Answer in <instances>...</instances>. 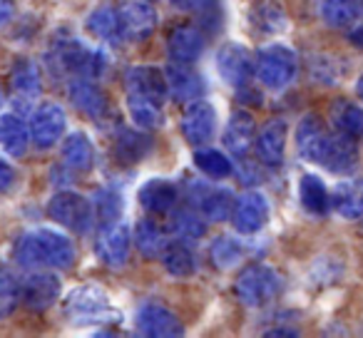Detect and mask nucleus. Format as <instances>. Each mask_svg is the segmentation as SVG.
Masks as SVG:
<instances>
[{
  "instance_id": "1",
  "label": "nucleus",
  "mask_w": 363,
  "mask_h": 338,
  "mask_svg": "<svg viewBox=\"0 0 363 338\" xmlns=\"http://www.w3.org/2000/svg\"><path fill=\"white\" fill-rule=\"evenodd\" d=\"M16 261L26 269H70L75 264V247L55 229H30L18 239Z\"/></svg>"
},
{
  "instance_id": "2",
  "label": "nucleus",
  "mask_w": 363,
  "mask_h": 338,
  "mask_svg": "<svg viewBox=\"0 0 363 338\" xmlns=\"http://www.w3.org/2000/svg\"><path fill=\"white\" fill-rule=\"evenodd\" d=\"M281 276L274 271L272 266L264 264H254L239 271L237 281H234V296L249 308H262L272 303L274 298L281 293Z\"/></svg>"
},
{
  "instance_id": "3",
  "label": "nucleus",
  "mask_w": 363,
  "mask_h": 338,
  "mask_svg": "<svg viewBox=\"0 0 363 338\" xmlns=\"http://www.w3.org/2000/svg\"><path fill=\"white\" fill-rule=\"evenodd\" d=\"M254 70L264 87L269 90H284L286 85H291V80L296 77L298 60L296 52L284 43H274L259 50L257 60H254Z\"/></svg>"
},
{
  "instance_id": "4",
  "label": "nucleus",
  "mask_w": 363,
  "mask_h": 338,
  "mask_svg": "<svg viewBox=\"0 0 363 338\" xmlns=\"http://www.w3.org/2000/svg\"><path fill=\"white\" fill-rule=\"evenodd\" d=\"M65 311L70 321L75 323H115L120 321V313L115 311L110 296L100 286H80L67 296Z\"/></svg>"
},
{
  "instance_id": "5",
  "label": "nucleus",
  "mask_w": 363,
  "mask_h": 338,
  "mask_svg": "<svg viewBox=\"0 0 363 338\" xmlns=\"http://www.w3.org/2000/svg\"><path fill=\"white\" fill-rule=\"evenodd\" d=\"M48 217L70 232L85 234L92 227V207L77 192H57L48 202Z\"/></svg>"
},
{
  "instance_id": "6",
  "label": "nucleus",
  "mask_w": 363,
  "mask_h": 338,
  "mask_svg": "<svg viewBox=\"0 0 363 338\" xmlns=\"http://www.w3.org/2000/svg\"><path fill=\"white\" fill-rule=\"evenodd\" d=\"M55 55L62 70L72 72L75 77H100L107 65L105 55L100 50H92V47L82 45L77 40L57 43Z\"/></svg>"
},
{
  "instance_id": "7",
  "label": "nucleus",
  "mask_w": 363,
  "mask_h": 338,
  "mask_svg": "<svg viewBox=\"0 0 363 338\" xmlns=\"http://www.w3.org/2000/svg\"><path fill=\"white\" fill-rule=\"evenodd\" d=\"M30 140L38 150H50V147L57 145L62 135H65V127H67V120H65V112H62L60 105L55 102H43L38 105V110L33 112L30 122Z\"/></svg>"
},
{
  "instance_id": "8",
  "label": "nucleus",
  "mask_w": 363,
  "mask_h": 338,
  "mask_svg": "<svg viewBox=\"0 0 363 338\" xmlns=\"http://www.w3.org/2000/svg\"><path fill=\"white\" fill-rule=\"evenodd\" d=\"M130 247H132V237H130V227L122 222H112L100 227L95 242V254L105 266L110 269H120L127 264L130 259Z\"/></svg>"
},
{
  "instance_id": "9",
  "label": "nucleus",
  "mask_w": 363,
  "mask_h": 338,
  "mask_svg": "<svg viewBox=\"0 0 363 338\" xmlns=\"http://www.w3.org/2000/svg\"><path fill=\"white\" fill-rule=\"evenodd\" d=\"M217 132V110L212 102L194 100L182 117V135L192 147H204Z\"/></svg>"
},
{
  "instance_id": "10",
  "label": "nucleus",
  "mask_w": 363,
  "mask_h": 338,
  "mask_svg": "<svg viewBox=\"0 0 363 338\" xmlns=\"http://www.w3.org/2000/svg\"><path fill=\"white\" fill-rule=\"evenodd\" d=\"M217 67H219V72H222V77L234 87V90L247 87L249 80H252V75H257L252 52H249L244 45H239V43H229V45H224L222 50H219Z\"/></svg>"
},
{
  "instance_id": "11",
  "label": "nucleus",
  "mask_w": 363,
  "mask_h": 338,
  "mask_svg": "<svg viewBox=\"0 0 363 338\" xmlns=\"http://www.w3.org/2000/svg\"><path fill=\"white\" fill-rule=\"evenodd\" d=\"M234 229L239 234H257L269 222V199L262 192H247L234 202Z\"/></svg>"
},
{
  "instance_id": "12",
  "label": "nucleus",
  "mask_w": 363,
  "mask_h": 338,
  "mask_svg": "<svg viewBox=\"0 0 363 338\" xmlns=\"http://www.w3.org/2000/svg\"><path fill=\"white\" fill-rule=\"evenodd\" d=\"M135 326L142 336H152V338H172V336H182L184 328L182 321L164 306H157V303H145V306L137 311Z\"/></svg>"
},
{
  "instance_id": "13",
  "label": "nucleus",
  "mask_w": 363,
  "mask_h": 338,
  "mask_svg": "<svg viewBox=\"0 0 363 338\" xmlns=\"http://www.w3.org/2000/svg\"><path fill=\"white\" fill-rule=\"evenodd\" d=\"M318 164H323L328 172H351L353 167L358 164V150H356V140L343 132H328V140L323 145L321 159Z\"/></svg>"
},
{
  "instance_id": "14",
  "label": "nucleus",
  "mask_w": 363,
  "mask_h": 338,
  "mask_svg": "<svg viewBox=\"0 0 363 338\" xmlns=\"http://www.w3.org/2000/svg\"><path fill=\"white\" fill-rule=\"evenodd\" d=\"M167 87H169L172 97L179 102H194L207 92V82L197 70L187 67V62H172L164 70Z\"/></svg>"
},
{
  "instance_id": "15",
  "label": "nucleus",
  "mask_w": 363,
  "mask_h": 338,
  "mask_svg": "<svg viewBox=\"0 0 363 338\" xmlns=\"http://www.w3.org/2000/svg\"><path fill=\"white\" fill-rule=\"evenodd\" d=\"M60 286L62 283L55 274H33L23 281L21 298L33 311H45V308L55 306L57 296H60Z\"/></svg>"
},
{
  "instance_id": "16",
  "label": "nucleus",
  "mask_w": 363,
  "mask_h": 338,
  "mask_svg": "<svg viewBox=\"0 0 363 338\" xmlns=\"http://www.w3.org/2000/svg\"><path fill=\"white\" fill-rule=\"evenodd\" d=\"M207 40H204L202 30L194 26H177L174 30L167 35V52H169L172 62H197L202 57Z\"/></svg>"
},
{
  "instance_id": "17",
  "label": "nucleus",
  "mask_w": 363,
  "mask_h": 338,
  "mask_svg": "<svg viewBox=\"0 0 363 338\" xmlns=\"http://www.w3.org/2000/svg\"><path fill=\"white\" fill-rule=\"evenodd\" d=\"M67 95L82 115L92 120H102L107 115V107H110L107 95L102 92V87H97V82H92V77H72L67 85Z\"/></svg>"
},
{
  "instance_id": "18",
  "label": "nucleus",
  "mask_w": 363,
  "mask_h": 338,
  "mask_svg": "<svg viewBox=\"0 0 363 338\" xmlns=\"http://www.w3.org/2000/svg\"><path fill=\"white\" fill-rule=\"evenodd\" d=\"M192 204L212 222H224L234 212V197L229 189H217L209 184H192Z\"/></svg>"
},
{
  "instance_id": "19",
  "label": "nucleus",
  "mask_w": 363,
  "mask_h": 338,
  "mask_svg": "<svg viewBox=\"0 0 363 338\" xmlns=\"http://www.w3.org/2000/svg\"><path fill=\"white\" fill-rule=\"evenodd\" d=\"M120 16H122V26H125V35L130 40H147L157 30V23H160V16H157V11L147 0H132V3H127L120 11Z\"/></svg>"
},
{
  "instance_id": "20",
  "label": "nucleus",
  "mask_w": 363,
  "mask_h": 338,
  "mask_svg": "<svg viewBox=\"0 0 363 338\" xmlns=\"http://www.w3.org/2000/svg\"><path fill=\"white\" fill-rule=\"evenodd\" d=\"M257 154L264 164L279 167L284 162V152H286V122L284 120H269L267 125L259 130L257 140Z\"/></svg>"
},
{
  "instance_id": "21",
  "label": "nucleus",
  "mask_w": 363,
  "mask_h": 338,
  "mask_svg": "<svg viewBox=\"0 0 363 338\" xmlns=\"http://www.w3.org/2000/svg\"><path fill=\"white\" fill-rule=\"evenodd\" d=\"M125 85H127V92H130V95H145V97H152V100H160V102H164V95L169 92L164 72H160L152 65L130 67L125 75Z\"/></svg>"
},
{
  "instance_id": "22",
  "label": "nucleus",
  "mask_w": 363,
  "mask_h": 338,
  "mask_svg": "<svg viewBox=\"0 0 363 338\" xmlns=\"http://www.w3.org/2000/svg\"><path fill=\"white\" fill-rule=\"evenodd\" d=\"M254 140H257V122L247 110H237L229 117V125L224 130V147L234 157H247L254 147Z\"/></svg>"
},
{
  "instance_id": "23",
  "label": "nucleus",
  "mask_w": 363,
  "mask_h": 338,
  "mask_svg": "<svg viewBox=\"0 0 363 338\" xmlns=\"http://www.w3.org/2000/svg\"><path fill=\"white\" fill-rule=\"evenodd\" d=\"M30 127L16 112H3L0 115V147L11 157H26L30 145Z\"/></svg>"
},
{
  "instance_id": "24",
  "label": "nucleus",
  "mask_w": 363,
  "mask_h": 338,
  "mask_svg": "<svg viewBox=\"0 0 363 338\" xmlns=\"http://www.w3.org/2000/svg\"><path fill=\"white\" fill-rule=\"evenodd\" d=\"M326 140H328V132H326L323 122L318 120L316 115H306L301 122H298L296 147H298V154H301L306 162H313V164H318Z\"/></svg>"
},
{
  "instance_id": "25",
  "label": "nucleus",
  "mask_w": 363,
  "mask_h": 338,
  "mask_svg": "<svg viewBox=\"0 0 363 338\" xmlns=\"http://www.w3.org/2000/svg\"><path fill=\"white\" fill-rule=\"evenodd\" d=\"M177 199H179V189H177V184L167 182V179H150L140 189V204L150 214L172 212L177 207Z\"/></svg>"
},
{
  "instance_id": "26",
  "label": "nucleus",
  "mask_w": 363,
  "mask_h": 338,
  "mask_svg": "<svg viewBox=\"0 0 363 338\" xmlns=\"http://www.w3.org/2000/svg\"><path fill=\"white\" fill-rule=\"evenodd\" d=\"M85 28L95 38L112 43V45H117V43H122L127 38L120 11H112V8H97V11H92L85 21Z\"/></svg>"
},
{
  "instance_id": "27",
  "label": "nucleus",
  "mask_w": 363,
  "mask_h": 338,
  "mask_svg": "<svg viewBox=\"0 0 363 338\" xmlns=\"http://www.w3.org/2000/svg\"><path fill=\"white\" fill-rule=\"evenodd\" d=\"M62 159L72 172H90L95 164V147L85 132H72L62 145Z\"/></svg>"
},
{
  "instance_id": "28",
  "label": "nucleus",
  "mask_w": 363,
  "mask_h": 338,
  "mask_svg": "<svg viewBox=\"0 0 363 338\" xmlns=\"http://www.w3.org/2000/svg\"><path fill=\"white\" fill-rule=\"evenodd\" d=\"M331 207L343 219H361L363 217V179H348L333 189Z\"/></svg>"
},
{
  "instance_id": "29",
  "label": "nucleus",
  "mask_w": 363,
  "mask_h": 338,
  "mask_svg": "<svg viewBox=\"0 0 363 338\" xmlns=\"http://www.w3.org/2000/svg\"><path fill=\"white\" fill-rule=\"evenodd\" d=\"M127 112H130V120L135 122L142 130H157L164 122L162 115V102L152 100L145 95H130L127 92Z\"/></svg>"
},
{
  "instance_id": "30",
  "label": "nucleus",
  "mask_w": 363,
  "mask_h": 338,
  "mask_svg": "<svg viewBox=\"0 0 363 338\" xmlns=\"http://www.w3.org/2000/svg\"><path fill=\"white\" fill-rule=\"evenodd\" d=\"M162 264L164 269L177 278L192 276L197 271V259H194L192 247H187L184 242H167L164 252H162Z\"/></svg>"
},
{
  "instance_id": "31",
  "label": "nucleus",
  "mask_w": 363,
  "mask_h": 338,
  "mask_svg": "<svg viewBox=\"0 0 363 338\" xmlns=\"http://www.w3.org/2000/svg\"><path fill=\"white\" fill-rule=\"evenodd\" d=\"M363 13L361 0H321V18L331 28H351Z\"/></svg>"
},
{
  "instance_id": "32",
  "label": "nucleus",
  "mask_w": 363,
  "mask_h": 338,
  "mask_svg": "<svg viewBox=\"0 0 363 338\" xmlns=\"http://www.w3.org/2000/svg\"><path fill=\"white\" fill-rule=\"evenodd\" d=\"M298 197H301V204L308 214H316V217H323L331 207V197L326 192V184L316 177V174H303L301 184H298Z\"/></svg>"
},
{
  "instance_id": "33",
  "label": "nucleus",
  "mask_w": 363,
  "mask_h": 338,
  "mask_svg": "<svg viewBox=\"0 0 363 338\" xmlns=\"http://www.w3.org/2000/svg\"><path fill=\"white\" fill-rule=\"evenodd\" d=\"M331 122L343 135L353 137V140H363V110L353 105V102H346V100L333 102Z\"/></svg>"
},
{
  "instance_id": "34",
  "label": "nucleus",
  "mask_w": 363,
  "mask_h": 338,
  "mask_svg": "<svg viewBox=\"0 0 363 338\" xmlns=\"http://www.w3.org/2000/svg\"><path fill=\"white\" fill-rule=\"evenodd\" d=\"M135 247H137V252L147 259L162 257V252H164V247H167V239H164V232L160 229V224L152 222V219H142V222H137Z\"/></svg>"
},
{
  "instance_id": "35",
  "label": "nucleus",
  "mask_w": 363,
  "mask_h": 338,
  "mask_svg": "<svg viewBox=\"0 0 363 338\" xmlns=\"http://www.w3.org/2000/svg\"><path fill=\"white\" fill-rule=\"evenodd\" d=\"M194 164L202 174L212 179H227L232 174V162L224 152L212 150V147H197L194 152Z\"/></svg>"
},
{
  "instance_id": "36",
  "label": "nucleus",
  "mask_w": 363,
  "mask_h": 338,
  "mask_svg": "<svg viewBox=\"0 0 363 338\" xmlns=\"http://www.w3.org/2000/svg\"><path fill=\"white\" fill-rule=\"evenodd\" d=\"M11 85L18 95H26V97H35L40 92V72H38L35 62L28 60V57H21L16 60L11 72Z\"/></svg>"
},
{
  "instance_id": "37",
  "label": "nucleus",
  "mask_w": 363,
  "mask_h": 338,
  "mask_svg": "<svg viewBox=\"0 0 363 338\" xmlns=\"http://www.w3.org/2000/svg\"><path fill=\"white\" fill-rule=\"evenodd\" d=\"M252 23L262 33H281L286 28V16L274 0H259L252 8Z\"/></svg>"
},
{
  "instance_id": "38",
  "label": "nucleus",
  "mask_w": 363,
  "mask_h": 338,
  "mask_svg": "<svg viewBox=\"0 0 363 338\" xmlns=\"http://www.w3.org/2000/svg\"><path fill=\"white\" fill-rule=\"evenodd\" d=\"M209 257H212L214 266L219 269H232L242 261V244L234 237H219L209 247Z\"/></svg>"
},
{
  "instance_id": "39",
  "label": "nucleus",
  "mask_w": 363,
  "mask_h": 338,
  "mask_svg": "<svg viewBox=\"0 0 363 338\" xmlns=\"http://www.w3.org/2000/svg\"><path fill=\"white\" fill-rule=\"evenodd\" d=\"M18 296H21V286L13 278L11 271L0 269V318H6L18 306Z\"/></svg>"
},
{
  "instance_id": "40",
  "label": "nucleus",
  "mask_w": 363,
  "mask_h": 338,
  "mask_svg": "<svg viewBox=\"0 0 363 338\" xmlns=\"http://www.w3.org/2000/svg\"><path fill=\"white\" fill-rule=\"evenodd\" d=\"M95 204H97V219H100L102 224H112L117 222V217H120L122 212V199L120 194L110 192V189H102L100 194L95 197Z\"/></svg>"
},
{
  "instance_id": "41",
  "label": "nucleus",
  "mask_w": 363,
  "mask_h": 338,
  "mask_svg": "<svg viewBox=\"0 0 363 338\" xmlns=\"http://www.w3.org/2000/svg\"><path fill=\"white\" fill-rule=\"evenodd\" d=\"M174 227H177V232L184 234V237H189V239H199V237H204V232H207L204 222L194 212H182L179 217L174 219Z\"/></svg>"
},
{
  "instance_id": "42",
  "label": "nucleus",
  "mask_w": 363,
  "mask_h": 338,
  "mask_svg": "<svg viewBox=\"0 0 363 338\" xmlns=\"http://www.w3.org/2000/svg\"><path fill=\"white\" fill-rule=\"evenodd\" d=\"M172 6L179 8V11L187 13H199V16H209V13L217 11V0H169Z\"/></svg>"
},
{
  "instance_id": "43",
  "label": "nucleus",
  "mask_w": 363,
  "mask_h": 338,
  "mask_svg": "<svg viewBox=\"0 0 363 338\" xmlns=\"http://www.w3.org/2000/svg\"><path fill=\"white\" fill-rule=\"evenodd\" d=\"M13 184H16V169L11 167V162L0 157V192H8Z\"/></svg>"
},
{
  "instance_id": "44",
  "label": "nucleus",
  "mask_w": 363,
  "mask_h": 338,
  "mask_svg": "<svg viewBox=\"0 0 363 338\" xmlns=\"http://www.w3.org/2000/svg\"><path fill=\"white\" fill-rule=\"evenodd\" d=\"M13 13H16V3L13 0H0V26H6L13 18Z\"/></svg>"
},
{
  "instance_id": "45",
  "label": "nucleus",
  "mask_w": 363,
  "mask_h": 338,
  "mask_svg": "<svg viewBox=\"0 0 363 338\" xmlns=\"http://www.w3.org/2000/svg\"><path fill=\"white\" fill-rule=\"evenodd\" d=\"M348 40L353 43L356 47H363V26H358V28H353L351 33H348Z\"/></svg>"
},
{
  "instance_id": "46",
  "label": "nucleus",
  "mask_w": 363,
  "mask_h": 338,
  "mask_svg": "<svg viewBox=\"0 0 363 338\" xmlns=\"http://www.w3.org/2000/svg\"><path fill=\"white\" fill-rule=\"evenodd\" d=\"M267 336H298V331H294V328H274Z\"/></svg>"
},
{
  "instance_id": "47",
  "label": "nucleus",
  "mask_w": 363,
  "mask_h": 338,
  "mask_svg": "<svg viewBox=\"0 0 363 338\" xmlns=\"http://www.w3.org/2000/svg\"><path fill=\"white\" fill-rule=\"evenodd\" d=\"M356 95H358V100L363 102V72H361V77H358V82H356Z\"/></svg>"
}]
</instances>
